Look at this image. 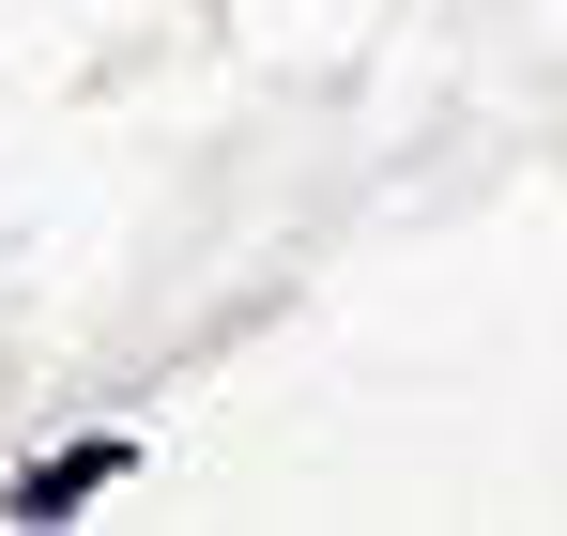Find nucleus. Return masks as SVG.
<instances>
[{
  "instance_id": "1",
  "label": "nucleus",
  "mask_w": 567,
  "mask_h": 536,
  "mask_svg": "<svg viewBox=\"0 0 567 536\" xmlns=\"http://www.w3.org/2000/svg\"><path fill=\"white\" fill-rule=\"evenodd\" d=\"M107 475H123V445H62V460H31V475H16V522H78V491H107Z\"/></svg>"
}]
</instances>
